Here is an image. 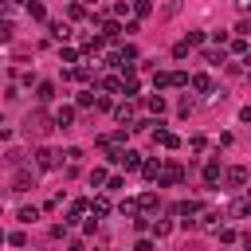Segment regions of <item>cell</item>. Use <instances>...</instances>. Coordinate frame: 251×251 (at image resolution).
Masks as SVG:
<instances>
[{"label": "cell", "mask_w": 251, "mask_h": 251, "mask_svg": "<svg viewBox=\"0 0 251 251\" xmlns=\"http://www.w3.org/2000/svg\"><path fill=\"white\" fill-rule=\"evenodd\" d=\"M51 129H55V122H51L47 110H35V114L24 118V133H27V137H47Z\"/></svg>", "instance_id": "cell-1"}, {"label": "cell", "mask_w": 251, "mask_h": 251, "mask_svg": "<svg viewBox=\"0 0 251 251\" xmlns=\"http://www.w3.org/2000/svg\"><path fill=\"white\" fill-rule=\"evenodd\" d=\"M180 180H184V165L169 161V165L157 169V188H173V184H180Z\"/></svg>", "instance_id": "cell-2"}, {"label": "cell", "mask_w": 251, "mask_h": 251, "mask_svg": "<svg viewBox=\"0 0 251 251\" xmlns=\"http://www.w3.org/2000/svg\"><path fill=\"white\" fill-rule=\"evenodd\" d=\"M169 212H173V216H180V224H192V216H200V212H204V204H200V200H180V204H173Z\"/></svg>", "instance_id": "cell-3"}, {"label": "cell", "mask_w": 251, "mask_h": 251, "mask_svg": "<svg viewBox=\"0 0 251 251\" xmlns=\"http://www.w3.org/2000/svg\"><path fill=\"white\" fill-rule=\"evenodd\" d=\"M98 39L102 43H118L122 39V24L118 20H98Z\"/></svg>", "instance_id": "cell-4"}, {"label": "cell", "mask_w": 251, "mask_h": 251, "mask_svg": "<svg viewBox=\"0 0 251 251\" xmlns=\"http://www.w3.org/2000/svg\"><path fill=\"white\" fill-rule=\"evenodd\" d=\"M35 169H59V153L47 149V145H39L35 149Z\"/></svg>", "instance_id": "cell-5"}, {"label": "cell", "mask_w": 251, "mask_h": 251, "mask_svg": "<svg viewBox=\"0 0 251 251\" xmlns=\"http://www.w3.org/2000/svg\"><path fill=\"white\" fill-rule=\"evenodd\" d=\"M220 180H227V188H243V184H247V169H243V165H231V169H224Z\"/></svg>", "instance_id": "cell-6"}, {"label": "cell", "mask_w": 251, "mask_h": 251, "mask_svg": "<svg viewBox=\"0 0 251 251\" xmlns=\"http://www.w3.org/2000/svg\"><path fill=\"white\" fill-rule=\"evenodd\" d=\"M31 188H35V173L31 169H20L12 176V192H31Z\"/></svg>", "instance_id": "cell-7"}, {"label": "cell", "mask_w": 251, "mask_h": 251, "mask_svg": "<svg viewBox=\"0 0 251 251\" xmlns=\"http://www.w3.org/2000/svg\"><path fill=\"white\" fill-rule=\"evenodd\" d=\"M51 122H55V129H71L75 126V106H59L51 114Z\"/></svg>", "instance_id": "cell-8"}, {"label": "cell", "mask_w": 251, "mask_h": 251, "mask_svg": "<svg viewBox=\"0 0 251 251\" xmlns=\"http://www.w3.org/2000/svg\"><path fill=\"white\" fill-rule=\"evenodd\" d=\"M153 145H161V149H176V145H180V137H176V133H169V129H161V122H157V129H153Z\"/></svg>", "instance_id": "cell-9"}, {"label": "cell", "mask_w": 251, "mask_h": 251, "mask_svg": "<svg viewBox=\"0 0 251 251\" xmlns=\"http://www.w3.org/2000/svg\"><path fill=\"white\" fill-rule=\"evenodd\" d=\"M157 208H161V196H157V192H141V196H137V212H141V216H149V212H157Z\"/></svg>", "instance_id": "cell-10"}, {"label": "cell", "mask_w": 251, "mask_h": 251, "mask_svg": "<svg viewBox=\"0 0 251 251\" xmlns=\"http://www.w3.org/2000/svg\"><path fill=\"white\" fill-rule=\"evenodd\" d=\"M86 208H90V216H94V220H102V216H110V208H114V204H110V196H94V200H86Z\"/></svg>", "instance_id": "cell-11"}, {"label": "cell", "mask_w": 251, "mask_h": 251, "mask_svg": "<svg viewBox=\"0 0 251 251\" xmlns=\"http://www.w3.org/2000/svg\"><path fill=\"white\" fill-rule=\"evenodd\" d=\"M247 212H251V200H247V196H235V200L227 204V216H231V220H243Z\"/></svg>", "instance_id": "cell-12"}, {"label": "cell", "mask_w": 251, "mask_h": 251, "mask_svg": "<svg viewBox=\"0 0 251 251\" xmlns=\"http://www.w3.org/2000/svg\"><path fill=\"white\" fill-rule=\"evenodd\" d=\"M47 31H51V39H59V43L71 39V27H67L63 20H47Z\"/></svg>", "instance_id": "cell-13"}, {"label": "cell", "mask_w": 251, "mask_h": 251, "mask_svg": "<svg viewBox=\"0 0 251 251\" xmlns=\"http://www.w3.org/2000/svg\"><path fill=\"white\" fill-rule=\"evenodd\" d=\"M110 110H114V118H118L122 126H129V122H133V102H129V98H126V102H118V106H110Z\"/></svg>", "instance_id": "cell-14"}, {"label": "cell", "mask_w": 251, "mask_h": 251, "mask_svg": "<svg viewBox=\"0 0 251 251\" xmlns=\"http://www.w3.org/2000/svg\"><path fill=\"white\" fill-rule=\"evenodd\" d=\"M220 176H224L220 161H208V165H204V184H208V188H216V184H220Z\"/></svg>", "instance_id": "cell-15"}, {"label": "cell", "mask_w": 251, "mask_h": 251, "mask_svg": "<svg viewBox=\"0 0 251 251\" xmlns=\"http://www.w3.org/2000/svg\"><path fill=\"white\" fill-rule=\"evenodd\" d=\"M63 78H78V82H94V71L82 63V67H71V71H63Z\"/></svg>", "instance_id": "cell-16"}, {"label": "cell", "mask_w": 251, "mask_h": 251, "mask_svg": "<svg viewBox=\"0 0 251 251\" xmlns=\"http://www.w3.org/2000/svg\"><path fill=\"white\" fill-rule=\"evenodd\" d=\"M51 98H55V82H35V102L47 106Z\"/></svg>", "instance_id": "cell-17"}, {"label": "cell", "mask_w": 251, "mask_h": 251, "mask_svg": "<svg viewBox=\"0 0 251 251\" xmlns=\"http://www.w3.org/2000/svg\"><path fill=\"white\" fill-rule=\"evenodd\" d=\"M118 165L129 173V169H137V165H141V153H133V149H122V153H118Z\"/></svg>", "instance_id": "cell-18"}, {"label": "cell", "mask_w": 251, "mask_h": 251, "mask_svg": "<svg viewBox=\"0 0 251 251\" xmlns=\"http://www.w3.org/2000/svg\"><path fill=\"white\" fill-rule=\"evenodd\" d=\"M188 86H192L196 94H212V78H208V75H192V78H188Z\"/></svg>", "instance_id": "cell-19"}, {"label": "cell", "mask_w": 251, "mask_h": 251, "mask_svg": "<svg viewBox=\"0 0 251 251\" xmlns=\"http://www.w3.org/2000/svg\"><path fill=\"white\" fill-rule=\"evenodd\" d=\"M227 47H231V55H235V59H247V35H235V39H227Z\"/></svg>", "instance_id": "cell-20"}, {"label": "cell", "mask_w": 251, "mask_h": 251, "mask_svg": "<svg viewBox=\"0 0 251 251\" xmlns=\"http://www.w3.org/2000/svg\"><path fill=\"white\" fill-rule=\"evenodd\" d=\"M145 106H149V114H157V118H161V114H165V106H169V102H165V98H161V94H157V90H153V94H149V98H145Z\"/></svg>", "instance_id": "cell-21"}, {"label": "cell", "mask_w": 251, "mask_h": 251, "mask_svg": "<svg viewBox=\"0 0 251 251\" xmlns=\"http://www.w3.org/2000/svg\"><path fill=\"white\" fill-rule=\"evenodd\" d=\"M200 227H204V231H216V227H220V212H208V208H204V212H200Z\"/></svg>", "instance_id": "cell-22"}, {"label": "cell", "mask_w": 251, "mask_h": 251, "mask_svg": "<svg viewBox=\"0 0 251 251\" xmlns=\"http://www.w3.org/2000/svg\"><path fill=\"white\" fill-rule=\"evenodd\" d=\"M129 8H133V16H137V20L153 16V0H129Z\"/></svg>", "instance_id": "cell-23"}, {"label": "cell", "mask_w": 251, "mask_h": 251, "mask_svg": "<svg viewBox=\"0 0 251 251\" xmlns=\"http://www.w3.org/2000/svg\"><path fill=\"white\" fill-rule=\"evenodd\" d=\"M224 59H227V51H224V47H208V51H204V63H212V67H220Z\"/></svg>", "instance_id": "cell-24"}, {"label": "cell", "mask_w": 251, "mask_h": 251, "mask_svg": "<svg viewBox=\"0 0 251 251\" xmlns=\"http://www.w3.org/2000/svg\"><path fill=\"white\" fill-rule=\"evenodd\" d=\"M173 86V71H157L153 75V90H169Z\"/></svg>", "instance_id": "cell-25"}, {"label": "cell", "mask_w": 251, "mask_h": 251, "mask_svg": "<svg viewBox=\"0 0 251 251\" xmlns=\"http://www.w3.org/2000/svg\"><path fill=\"white\" fill-rule=\"evenodd\" d=\"M149 231H153V239H165V235L173 231V224H169V220H153V224H149Z\"/></svg>", "instance_id": "cell-26"}, {"label": "cell", "mask_w": 251, "mask_h": 251, "mask_svg": "<svg viewBox=\"0 0 251 251\" xmlns=\"http://www.w3.org/2000/svg\"><path fill=\"white\" fill-rule=\"evenodd\" d=\"M137 169H141V176H145V180H157V169H161V161H141Z\"/></svg>", "instance_id": "cell-27"}, {"label": "cell", "mask_w": 251, "mask_h": 251, "mask_svg": "<svg viewBox=\"0 0 251 251\" xmlns=\"http://www.w3.org/2000/svg\"><path fill=\"white\" fill-rule=\"evenodd\" d=\"M27 16H31V20H47V8H43L39 0H27Z\"/></svg>", "instance_id": "cell-28"}, {"label": "cell", "mask_w": 251, "mask_h": 251, "mask_svg": "<svg viewBox=\"0 0 251 251\" xmlns=\"http://www.w3.org/2000/svg\"><path fill=\"white\" fill-rule=\"evenodd\" d=\"M102 90H110V94H122V78H118V75H106V78H102Z\"/></svg>", "instance_id": "cell-29"}, {"label": "cell", "mask_w": 251, "mask_h": 251, "mask_svg": "<svg viewBox=\"0 0 251 251\" xmlns=\"http://www.w3.org/2000/svg\"><path fill=\"white\" fill-rule=\"evenodd\" d=\"M106 176H110V173H106L102 165H98V169H90V188H102V184H106Z\"/></svg>", "instance_id": "cell-30"}, {"label": "cell", "mask_w": 251, "mask_h": 251, "mask_svg": "<svg viewBox=\"0 0 251 251\" xmlns=\"http://www.w3.org/2000/svg\"><path fill=\"white\" fill-rule=\"evenodd\" d=\"M20 224H31V220H39V208L31 204V208H20V216H16Z\"/></svg>", "instance_id": "cell-31"}, {"label": "cell", "mask_w": 251, "mask_h": 251, "mask_svg": "<svg viewBox=\"0 0 251 251\" xmlns=\"http://www.w3.org/2000/svg\"><path fill=\"white\" fill-rule=\"evenodd\" d=\"M4 243H12V247H27V235H24V231H8Z\"/></svg>", "instance_id": "cell-32"}, {"label": "cell", "mask_w": 251, "mask_h": 251, "mask_svg": "<svg viewBox=\"0 0 251 251\" xmlns=\"http://www.w3.org/2000/svg\"><path fill=\"white\" fill-rule=\"evenodd\" d=\"M102 188H106V192H122V188H126V180H122V176H106V184H102Z\"/></svg>", "instance_id": "cell-33"}, {"label": "cell", "mask_w": 251, "mask_h": 251, "mask_svg": "<svg viewBox=\"0 0 251 251\" xmlns=\"http://www.w3.org/2000/svg\"><path fill=\"white\" fill-rule=\"evenodd\" d=\"M118 212H122V216H137V200H129V196H126V200L118 204Z\"/></svg>", "instance_id": "cell-34"}, {"label": "cell", "mask_w": 251, "mask_h": 251, "mask_svg": "<svg viewBox=\"0 0 251 251\" xmlns=\"http://www.w3.org/2000/svg\"><path fill=\"white\" fill-rule=\"evenodd\" d=\"M12 31H16V27H12V20H4V16H0V43H8V39H12Z\"/></svg>", "instance_id": "cell-35"}, {"label": "cell", "mask_w": 251, "mask_h": 251, "mask_svg": "<svg viewBox=\"0 0 251 251\" xmlns=\"http://www.w3.org/2000/svg\"><path fill=\"white\" fill-rule=\"evenodd\" d=\"M188 51H192V47H188L184 39H180V43H173V59H188Z\"/></svg>", "instance_id": "cell-36"}, {"label": "cell", "mask_w": 251, "mask_h": 251, "mask_svg": "<svg viewBox=\"0 0 251 251\" xmlns=\"http://www.w3.org/2000/svg\"><path fill=\"white\" fill-rule=\"evenodd\" d=\"M59 59H63V63H78V51H75V47H67V43H63V51H59Z\"/></svg>", "instance_id": "cell-37"}, {"label": "cell", "mask_w": 251, "mask_h": 251, "mask_svg": "<svg viewBox=\"0 0 251 251\" xmlns=\"http://www.w3.org/2000/svg\"><path fill=\"white\" fill-rule=\"evenodd\" d=\"M184 43H188V47H200V43H204V31H188Z\"/></svg>", "instance_id": "cell-38"}, {"label": "cell", "mask_w": 251, "mask_h": 251, "mask_svg": "<svg viewBox=\"0 0 251 251\" xmlns=\"http://www.w3.org/2000/svg\"><path fill=\"white\" fill-rule=\"evenodd\" d=\"M86 106H94V90H82L78 94V110H86Z\"/></svg>", "instance_id": "cell-39"}, {"label": "cell", "mask_w": 251, "mask_h": 251, "mask_svg": "<svg viewBox=\"0 0 251 251\" xmlns=\"http://www.w3.org/2000/svg\"><path fill=\"white\" fill-rule=\"evenodd\" d=\"M192 110H196V106H192V98H180V106H176V114H180V118H188Z\"/></svg>", "instance_id": "cell-40"}, {"label": "cell", "mask_w": 251, "mask_h": 251, "mask_svg": "<svg viewBox=\"0 0 251 251\" xmlns=\"http://www.w3.org/2000/svg\"><path fill=\"white\" fill-rule=\"evenodd\" d=\"M153 247H157V239H137L133 243V251H153Z\"/></svg>", "instance_id": "cell-41"}, {"label": "cell", "mask_w": 251, "mask_h": 251, "mask_svg": "<svg viewBox=\"0 0 251 251\" xmlns=\"http://www.w3.org/2000/svg\"><path fill=\"white\" fill-rule=\"evenodd\" d=\"M86 16V4H71V20H82Z\"/></svg>", "instance_id": "cell-42"}, {"label": "cell", "mask_w": 251, "mask_h": 251, "mask_svg": "<svg viewBox=\"0 0 251 251\" xmlns=\"http://www.w3.org/2000/svg\"><path fill=\"white\" fill-rule=\"evenodd\" d=\"M94 110H110V98L106 94H94Z\"/></svg>", "instance_id": "cell-43"}, {"label": "cell", "mask_w": 251, "mask_h": 251, "mask_svg": "<svg viewBox=\"0 0 251 251\" xmlns=\"http://www.w3.org/2000/svg\"><path fill=\"white\" fill-rule=\"evenodd\" d=\"M4 161H8V165H24V153H20V149H12V153H8Z\"/></svg>", "instance_id": "cell-44"}, {"label": "cell", "mask_w": 251, "mask_h": 251, "mask_svg": "<svg viewBox=\"0 0 251 251\" xmlns=\"http://www.w3.org/2000/svg\"><path fill=\"white\" fill-rule=\"evenodd\" d=\"M216 231H220V239H224V243H235V231H231V227H216Z\"/></svg>", "instance_id": "cell-45"}, {"label": "cell", "mask_w": 251, "mask_h": 251, "mask_svg": "<svg viewBox=\"0 0 251 251\" xmlns=\"http://www.w3.org/2000/svg\"><path fill=\"white\" fill-rule=\"evenodd\" d=\"M67 251H86V243H82V239H71V243H67Z\"/></svg>", "instance_id": "cell-46"}, {"label": "cell", "mask_w": 251, "mask_h": 251, "mask_svg": "<svg viewBox=\"0 0 251 251\" xmlns=\"http://www.w3.org/2000/svg\"><path fill=\"white\" fill-rule=\"evenodd\" d=\"M235 8H239V12H247V8H251V0H235Z\"/></svg>", "instance_id": "cell-47"}, {"label": "cell", "mask_w": 251, "mask_h": 251, "mask_svg": "<svg viewBox=\"0 0 251 251\" xmlns=\"http://www.w3.org/2000/svg\"><path fill=\"white\" fill-rule=\"evenodd\" d=\"M8 8H12V4H8V0H0V16H4V12H8Z\"/></svg>", "instance_id": "cell-48"}, {"label": "cell", "mask_w": 251, "mask_h": 251, "mask_svg": "<svg viewBox=\"0 0 251 251\" xmlns=\"http://www.w3.org/2000/svg\"><path fill=\"white\" fill-rule=\"evenodd\" d=\"M8 4H12V8H16V4H27V0H8Z\"/></svg>", "instance_id": "cell-49"}, {"label": "cell", "mask_w": 251, "mask_h": 251, "mask_svg": "<svg viewBox=\"0 0 251 251\" xmlns=\"http://www.w3.org/2000/svg\"><path fill=\"white\" fill-rule=\"evenodd\" d=\"M86 4H98V0H86Z\"/></svg>", "instance_id": "cell-50"}, {"label": "cell", "mask_w": 251, "mask_h": 251, "mask_svg": "<svg viewBox=\"0 0 251 251\" xmlns=\"http://www.w3.org/2000/svg\"><path fill=\"white\" fill-rule=\"evenodd\" d=\"M102 251H110V247H102Z\"/></svg>", "instance_id": "cell-51"}]
</instances>
